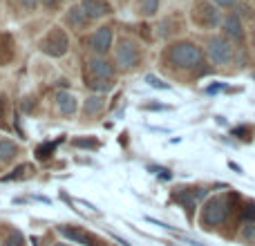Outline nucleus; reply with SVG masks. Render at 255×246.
<instances>
[{"mask_svg": "<svg viewBox=\"0 0 255 246\" xmlns=\"http://www.w3.org/2000/svg\"><path fill=\"white\" fill-rule=\"evenodd\" d=\"M54 246H67V244H54Z\"/></svg>", "mask_w": 255, "mask_h": 246, "instance_id": "nucleus-34", "label": "nucleus"}, {"mask_svg": "<svg viewBox=\"0 0 255 246\" xmlns=\"http://www.w3.org/2000/svg\"><path fill=\"white\" fill-rule=\"evenodd\" d=\"M90 47H92L99 56H103V54L110 52V47H112V27H108V25L99 27V29L90 36Z\"/></svg>", "mask_w": 255, "mask_h": 246, "instance_id": "nucleus-9", "label": "nucleus"}, {"mask_svg": "<svg viewBox=\"0 0 255 246\" xmlns=\"http://www.w3.org/2000/svg\"><path fill=\"white\" fill-rule=\"evenodd\" d=\"M229 166H231V168H233V170H235V172H242V168H240V166H238V163H233V161H231V163H229Z\"/></svg>", "mask_w": 255, "mask_h": 246, "instance_id": "nucleus-31", "label": "nucleus"}, {"mask_svg": "<svg viewBox=\"0 0 255 246\" xmlns=\"http://www.w3.org/2000/svg\"><path fill=\"white\" fill-rule=\"evenodd\" d=\"M31 246H38V240L36 238H31Z\"/></svg>", "mask_w": 255, "mask_h": 246, "instance_id": "nucleus-33", "label": "nucleus"}, {"mask_svg": "<svg viewBox=\"0 0 255 246\" xmlns=\"http://www.w3.org/2000/svg\"><path fill=\"white\" fill-rule=\"evenodd\" d=\"M56 103H58V110L63 112V115H74L76 112V97L70 92H58L56 94Z\"/></svg>", "mask_w": 255, "mask_h": 246, "instance_id": "nucleus-14", "label": "nucleus"}, {"mask_svg": "<svg viewBox=\"0 0 255 246\" xmlns=\"http://www.w3.org/2000/svg\"><path fill=\"white\" fill-rule=\"evenodd\" d=\"M72 143L76 145V148H88V150H99V141L92 139V136H88V139H74Z\"/></svg>", "mask_w": 255, "mask_h": 246, "instance_id": "nucleus-22", "label": "nucleus"}, {"mask_svg": "<svg viewBox=\"0 0 255 246\" xmlns=\"http://www.w3.org/2000/svg\"><path fill=\"white\" fill-rule=\"evenodd\" d=\"M193 20L199 27H215L220 22V11H217L215 4L202 0V2H197L193 7Z\"/></svg>", "mask_w": 255, "mask_h": 246, "instance_id": "nucleus-5", "label": "nucleus"}, {"mask_svg": "<svg viewBox=\"0 0 255 246\" xmlns=\"http://www.w3.org/2000/svg\"><path fill=\"white\" fill-rule=\"evenodd\" d=\"M231 213V195H217V197H211L202 208V226L206 229H213V226H220L222 222H226Z\"/></svg>", "mask_w": 255, "mask_h": 246, "instance_id": "nucleus-2", "label": "nucleus"}, {"mask_svg": "<svg viewBox=\"0 0 255 246\" xmlns=\"http://www.w3.org/2000/svg\"><path fill=\"white\" fill-rule=\"evenodd\" d=\"M36 172L34 163H20V166H16L9 175L2 177V181H13V179H27V177H31Z\"/></svg>", "mask_w": 255, "mask_h": 246, "instance_id": "nucleus-15", "label": "nucleus"}, {"mask_svg": "<svg viewBox=\"0 0 255 246\" xmlns=\"http://www.w3.org/2000/svg\"><path fill=\"white\" fill-rule=\"evenodd\" d=\"M18 154V145L11 139H0V161H11Z\"/></svg>", "mask_w": 255, "mask_h": 246, "instance_id": "nucleus-17", "label": "nucleus"}, {"mask_svg": "<svg viewBox=\"0 0 255 246\" xmlns=\"http://www.w3.org/2000/svg\"><path fill=\"white\" fill-rule=\"evenodd\" d=\"M85 79H106L112 81L115 79V67L101 56H94L85 61Z\"/></svg>", "mask_w": 255, "mask_h": 246, "instance_id": "nucleus-6", "label": "nucleus"}, {"mask_svg": "<svg viewBox=\"0 0 255 246\" xmlns=\"http://www.w3.org/2000/svg\"><path fill=\"white\" fill-rule=\"evenodd\" d=\"M65 20H67V25H70L72 29H85V25L90 22V18L85 16V11L81 7H72L70 11H67Z\"/></svg>", "mask_w": 255, "mask_h": 246, "instance_id": "nucleus-13", "label": "nucleus"}, {"mask_svg": "<svg viewBox=\"0 0 255 246\" xmlns=\"http://www.w3.org/2000/svg\"><path fill=\"white\" fill-rule=\"evenodd\" d=\"M81 9L85 11V16H88L90 20L112 13V4L108 2V0H81Z\"/></svg>", "mask_w": 255, "mask_h": 246, "instance_id": "nucleus-10", "label": "nucleus"}, {"mask_svg": "<svg viewBox=\"0 0 255 246\" xmlns=\"http://www.w3.org/2000/svg\"><path fill=\"white\" fill-rule=\"evenodd\" d=\"M145 83H148L150 88H157V90H170V85L163 83V81H161V79H157L154 74H148V76H145Z\"/></svg>", "mask_w": 255, "mask_h": 246, "instance_id": "nucleus-24", "label": "nucleus"}, {"mask_svg": "<svg viewBox=\"0 0 255 246\" xmlns=\"http://www.w3.org/2000/svg\"><path fill=\"white\" fill-rule=\"evenodd\" d=\"M240 220L244 222H255V204L253 202H247L244 208L240 211Z\"/></svg>", "mask_w": 255, "mask_h": 246, "instance_id": "nucleus-21", "label": "nucleus"}, {"mask_svg": "<svg viewBox=\"0 0 255 246\" xmlns=\"http://www.w3.org/2000/svg\"><path fill=\"white\" fill-rule=\"evenodd\" d=\"M222 29H224V34L229 36V38H235V40L244 38L242 20H240V16H235V13H231V16H226L224 20H222Z\"/></svg>", "mask_w": 255, "mask_h": 246, "instance_id": "nucleus-12", "label": "nucleus"}, {"mask_svg": "<svg viewBox=\"0 0 255 246\" xmlns=\"http://www.w3.org/2000/svg\"><path fill=\"white\" fill-rule=\"evenodd\" d=\"M103 108H106V99H103L101 94H92V97H88V101L83 103V112H85L88 117L99 115Z\"/></svg>", "mask_w": 255, "mask_h": 246, "instance_id": "nucleus-16", "label": "nucleus"}, {"mask_svg": "<svg viewBox=\"0 0 255 246\" xmlns=\"http://www.w3.org/2000/svg\"><path fill=\"white\" fill-rule=\"evenodd\" d=\"M2 115H4V108H2V99H0V119H2Z\"/></svg>", "mask_w": 255, "mask_h": 246, "instance_id": "nucleus-32", "label": "nucleus"}, {"mask_svg": "<svg viewBox=\"0 0 255 246\" xmlns=\"http://www.w3.org/2000/svg\"><path fill=\"white\" fill-rule=\"evenodd\" d=\"M215 4H220V7H231V4H235L238 0H213Z\"/></svg>", "mask_w": 255, "mask_h": 246, "instance_id": "nucleus-27", "label": "nucleus"}, {"mask_svg": "<svg viewBox=\"0 0 255 246\" xmlns=\"http://www.w3.org/2000/svg\"><path fill=\"white\" fill-rule=\"evenodd\" d=\"M141 54H139V47H136L134 40L130 38H121L119 45H117V63L124 67H134L139 63Z\"/></svg>", "mask_w": 255, "mask_h": 246, "instance_id": "nucleus-7", "label": "nucleus"}, {"mask_svg": "<svg viewBox=\"0 0 255 246\" xmlns=\"http://www.w3.org/2000/svg\"><path fill=\"white\" fill-rule=\"evenodd\" d=\"M206 47H208V56L213 58L215 65H231L233 63V47H231V43L226 38L213 36V38H208Z\"/></svg>", "mask_w": 255, "mask_h": 246, "instance_id": "nucleus-4", "label": "nucleus"}, {"mask_svg": "<svg viewBox=\"0 0 255 246\" xmlns=\"http://www.w3.org/2000/svg\"><path fill=\"white\" fill-rule=\"evenodd\" d=\"M85 85H88L90 90H94V92H110L112 90V81H106V79H85Z\"/></svg>", "mask_w": 255, "mask_h": 246, "instance_id": "nucleus-18", "label": "nucleus"}, {"mask_svg": "<svg viewBox=\"0 0 255 246\" xmlns=\"http://www.w3.org/2000/svg\"><path fill=\"white\" fill-rule=\"evenodd\" d=\"M58 233L63 238H67L72 244H81V246H99V240L92 233L83 229H76V226H58Z\"/></svg>", "mask_w": 255, "mask_h": 246, "instance_id": "nucleus-8", "label": "nucleus"}, {"mask_svg": "<svg viewBox=\"0 0 255 246\" xmlns=\"http://www.w3.org/2000/svg\"><path fill=\"white\" fill-rule=\"evenodd\" d=\"M58 2H61V0H43V4L47 9H54V7H58Z\"/></svg>", "mask_w": 255, "mask_h": 246, "instance_id": "nucleus-28", "label": "nucleus"}, {"mask_svg": "<svg viewBox=\"0 0 255 246\" xmlns=\"http://www.w3.org/2000/svg\"><path fill=\"white\" fill-rule=\"evenodd\" d=\"M220 90H224V85L217 83V85H211V88H206V92H208V94H213V92H220Z\"/></svg>", "mask_w": 255, "mask_h": 246, "instance_id": "nucleus-29", "label": "nucleus"}, {"mask_svg": "<svg viewBox=\"0 0 255 246\" xmlns=\"http://www.w3.org/2000/svg\"><path fill=\"white\" fill-rule=\"evenodd\" d=\"M148 170H152V172H157L161 179H172V172L170 170H166V168H159V166H148Z\"/></svg>", "mask_w": 255, "mask_h": 246, "instance_id": "nucleus-25", "label": "nucleus"}, {"mask_svg": "<svg viewBox=\"0 0 255 246\" xmlns=\"http://www.w3.org/2000/svg\"><path fill=\"white\" fill-rule=\"evenodd\" d=\"M136 9H139L141 16H154L159 11V0H139Z\"/></svg>", "mask_w": 255, "mask_h": 246, "instance_id": "nucleus-19", "label": "nucleus"}, {"mask_svg": "<svg viewBox=\"0 0 255 246\" xmlns=\"http://www.w3.org/2000/svg\"><path fill=\"white\" fill-rule=\"evenodd\" d=\"M67 47H70V38H67V34L61 29V27H54V29L43 38V43H40L43 54H47V56H52V58L65 56Z\"/></svg>", "mask_w": 255, "mask_h": 246, "instance_id": "nucleus-3", "label": "nucleus"}, {"mask_svg": "<svg viewBox=\"0 0 255 246\" xmlns=\"http://www.w3.org/2000/svg\"><path fill=\"white\" fill-rule=\"evenodd\" d=\"M22 4H25L27 9H31V7H36V2H38V0H20Z\"/></svg>", "mask_w": 255, "mask_h": 246, "instance_id": "nucleus-30", "label": "nucleus"}, {"mask_svg": "<svg viewBox=\"0 0 255 246\" xmlns=\"http://www.w3.org/2000/svg\"><path fill=\"white\" fill-rule=\"evenodd\" d=\"M202 197H206V190H204V188H179L175 195H172V199H175V202H179L181 206L188 208V211H190V208H193Z\"/></svg>", "mask_w": 255, "mask_h": 246, "instance_id": "nucleus-11", "label": "nucleus"}, {"mask_svg": "<svg viewBox=\"0 0 255 246\" xmlns=\"http://www.w3.org/2000/svg\"><path fill=\"white\" fill-rule=\"evenodd\" d=\"M166 58L170 65L181 67V70H193V67L202 65L204 61V52L202 47H197L190 40H179V43L170 45L166 52Z\"/></svg>", "mask_w": 255, "mask_h": 246, "instance_id": "nucleus-1", "label": "nucleus"}, {"mask_svg": "<svg viewBox=\"0 0 255 246\" xmlns=\"http://www.w3.org/2000/svg\"><path fill=\"white\" fill-rule=\"evenodd\" d=\"M54 150H56V143H52V141H45V143H40L38 148H36V157H38L40 161H47V159L54 154Z\"/></svg>", "mask_w": 255, "mask_h": 246, "instance_id": "nucleus-20", "label": "nucleus"}, {"mask_svg": "<svg viewBox=\"0 0 255 246\" xmlns=\"http://www.w3.org/2000/svg\"><path fill=\"white\" fill-rule=\"evenodd\" d=\"M2 246H25V238H22L20 231H13V233L9 235L7 240H4Z\"/></svg>", "mask_w": 255, "mask_h": 246, "instance_id": "nucleus-23", "label": "nucleus"}, {"mask_svg": "<svg viewBox=\"0 0 255 246\" xmlns=\"http://www.w3.org/2000/svg\"><path fill=\"white\" fill-rule=\"evenodd\" d=\"M244 238H249V240L255 238V222H253L251 226H247V229H244Z\"/></svg>", "mask_w": 255, "mask_h": 246, "instance_id": "nucleus-26", "label": "nucleus"}]
</instances>
